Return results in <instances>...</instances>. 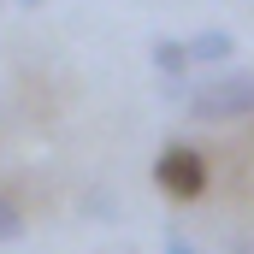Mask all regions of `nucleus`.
<instances>
[{
	"label": "nucleus",
	"mask_w": 254,
	"mask_h": 254,
	"mask_svg": "<svg viewBox=\"0 0 254 254\" xmlns=\"http://www.w3.org/2000/svg\"><path fill=\"white\" fill-rule=\"evenodd\" d=\"M184 54H190V65H231L237 60V36L231 30H201V36L184 42Z\"/></svg>",
	"instance_id": "nucleus-3"
},
{
	"label": "nucleus",
	"mask_w": 254,
	"mask_h": 254,
	"mask_svg": "<svg viewBox=\"0 0 254 254\" xmlns=\"http://www.w3.org/2000/svg\"><path fill=\"white\" fill-rule=\"evenodd\" d=\"M160 254H201V249H195L184 231H166V249H160Z\"/></svg>",
	"instance_id": "nucleus-6"
},
{
	"label": "nucleus",
	"mask_w": 254,
	"mask_h": 254,
	"mask_svg": "<svg viewBox=\"0 0 254 254\" xmlns=\"http://www.w3.org/2000/svg\"><path fill=\"white\" fill-rule=\"evenodd\" d=\"M184 107H190V119H201V125L249 119L254 113V71H219V77L195 83L190 95H184Z\"/></svg>",
	"instance_id": "nucleus-1"
},
{
	"label": "nucleus",
	"mask_w": 254,
	"mask_h": 254,
	"mask_svg": "<svg viewBox=\"0 0 254 254\" xmlns=\"http://www.w3.org/2000/svg\"><path fill=\"white\" fill-rule=\"evenodd\" d=\"M24 237V207L12 195H0V243H18Z\"/></svg>",
	"instance_id": "nucleus-5"
},
{
	"label": "nucleus",
	"mask_w": 254,
	"mask_h": 254,
	"mask_svg": "<svg viewBox=\"0 0 254 254\" xmlns=\"http://www.w3.org/2000/svg\"><path fill=\"white\" fill-rule=\"evenodd\" d=\"M148 60H154V71H160V83H166V89H178V77L190 71V54H184V42H172V36H160V42L148 48Z\"/></svg>",
	"instance_id": "nucleus-4"
},
{
	"label": "nucleus",
	"mask_w": 254,
	"mask_h": 254,
	"mask_svg": "<svg viewBox=\"0 0 254 254\" xmlns=\"http://www.w3.org/2000/svg\"><path fill=\"white\" fill-rule=\"evenodd\" d=\"M154 184L172 195V201H195V195L207 190V160L184 148V142H172V148H160V160H154Z\"/></svg>",
	"instance_id": "nucleus-2"
},
{
	"label": "nucleus",
	"mask_w": 254,
	"mask_h": 254,
	"mask_svg": "<svg viewBox=\"0 0 254 254\" xmlns=\"http://www.w3.org/2000/svg\"><path fill=\"white\" fill-rule=\"evenodd\" d=\"M18 6H48V0H18Z\"/></svg>",
	"instance_id": "nucleus-7"
}]
</instances>
